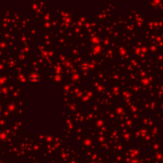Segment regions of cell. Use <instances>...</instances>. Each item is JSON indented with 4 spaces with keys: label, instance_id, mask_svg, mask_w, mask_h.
Returning <instances> with one entry per match:
<instances>
[{
    "label": "cell",
    "instance_id": "1",
    "mask_svg": "<svg viewBox=\"0 0 163 163\" xmlns=\"http://www.w3.org/2000/svg\"><path fill=\"white\" fill-rule=\"evenodd\" d=\"M40 80V77L36 73H33L30 76V81L32 82H38Z\"/></svg>",
    "mask_w": 163,
    "mask_h": 163
},
{
    "label": "cell",
    "instance_id": "2",
    "mask_svg": "<svg viewBox=\"0 0 163 163\" xmlns=\"http://www.w3.org/2000/svg\"><path fill=\"white\" fill-rule=\"evenodd\" d=\"M0 111H1V107H0Z\"/></svg>",
    "mask_w": 163,
    "mask_h": 163
}]
</instances>
